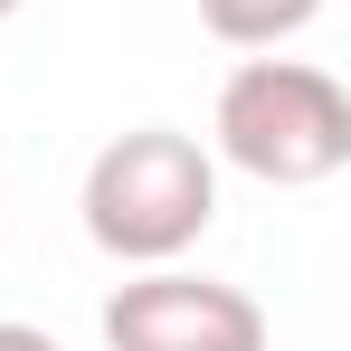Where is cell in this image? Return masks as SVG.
I'll list each match as a JSON object with an SVG mask.
<instances>
[{
    "instance_id": "7a4b0ae2",
    "label": "cell",
    "mask_w": 351,
    "mask_h": 351,
    "mask_svg": "<svg viewBox=\"0 0 351 351\" xmlns=\"http://www.w3.org/2000/svg\"><path fill=\"white\" fill-rule=\"evenodd\" d=\"M209 133H219V162H237L247 180L313 190L351 162V95H342V76H323L304 58H247L219 86Z\"/></svg>"
},
{
    "instance_id": "6da1fadb",
    "label": "cell",
    "mask_w": 351,
    "mask_h": 351,
    "mask_svg": "<svg viewBox=\"0 0 351 351\" xmlns=\"http://www.w3.org/2000/svg\"><path fill=\"white\" fill-rule=\"evenodd\" d=\"M76 209H86V237L123 256V266H171L190 256L209 219H219V162L171 133V123H143V133H114L95 162H86V190H76Z\"/></svg>"
},
{
    "instance_id": "8992f818",
    "label": "cell",
    "mask_w": 351,
    "mask_h": 351,
    "mask_svg": "<svg viewBox=\"0 0 351 351\" xmlns=\"http://www.w3.org/2000/svg\"><path fill=\"white\" fill-rule=\"evenodd\" d=\"M19 10H29V0H0V19H19Z\"/></svg>"
},
{
    "instance_id": "5b68a950",
    "label": "cell",
    "mask_w": 351,
    "mask_h": 351,
    "mask_svg": "<svg viewBox=\"0 0 351 351\" xmlns=\"http://www.w3.org/2000/svg\"><path fill=\"white\" fill-rule=\"evenodd\" d=\"M0 351H58V342H48L38 323H0Z\"/></svg>"
},
{
    "instance_id": "3957f363",
    "label": "cell",
    "mask_w": 351,
    "mask_h": 351,
    "mask_svg": "<svg viewBox=\"0 0 351 351\" xmlns=\"http://www.w3.org/2000/svg\"><path fill=\"white\" fill-rule=\"evenodd\" d=\"M105 351H266V313L247 285L143 266L105 294Z\"/></svg>"
},
{
    "instance_id": "277c9868",
    "label": "cell",
    "mask_w": 351,
    "mask_h": 351,
    "mask_svg": "<svg viewBox=\"0 0 351 351\" xmlns=\"http://www.w3.org/2000/svg\"><path fill=\"white\" fill-rule=\"evenodd\" d=\"M332 0H199V29L219 48H285L294 29H313Z\"/></svg>"
}]
</instances>
